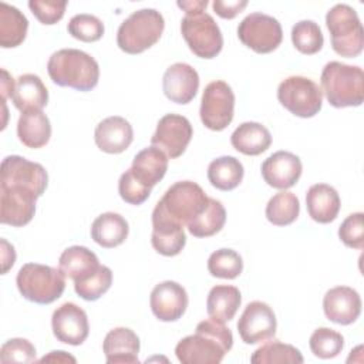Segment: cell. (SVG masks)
<instances>
[{"label":"cell","mask_w":364,"mask_h":364,"mask_svg":"<svg viewBox=\"0 0 364 364\" xmlns=\"http://www.w3.org/2000/svg\"><path fill=\"white\" fill-rule=\"evenodd\" d=\"M11 101L20 112L41 111L48 102V90L36 74H21L16 80Z\"/></svg>","instance_id":"cell-25"},{"label":"cell","mask_w":364,"mask_h":364,"mask_svg":"<svg viewBox=\"0 0 364 364\" xmlns=\"http://www.w3.org/2000/svg\"><path fill=\"white\" fill-rule=\"evenodd\" d=\"M0 361L3 364L34 363L36 347L27 338H21V337L10 338L0 348Z\"/></svg>","instance_id":"cell-42"},{"label":"cell","mask_w":364,"mask_h":364,"mask_svg":"<svg viewBox=\"0 0 364 364\" xmlns=\"http://www.w3.org/2000/svg\"><path fill=\"white\" fill-rule=\"evenodd\" d=\"M300 213L299 198L287 191L273 195L266 205V218L274 226H287L293 223Z\"/></svg>","instance_id":"cell-35"},{"label":"cell","mask_w":364,"mask_h":364,"mask_svg":"<svg viewBox=\"0 0 364 364\" xmlns=\"http://www.w3.org/2000/svg\"><path fill=\"white\" fill-rule=\"evenodd\" d=\"M306 206L309 216L317 223L333 222L341 206L338 192L327 183H314L306 193Z\"/></svg>","instance_id":"cell-24"},{"label":"cell","mask_w":364,"mask_h":364,"mask_svg":"<svg viewBox=\"0 0 364 364\" xmlns=\"http://www.w3.org/2000/svg\"><path fill=\"white\" fill-rule=\"evenodd\" d=\"M340 240L351 249L364 247V215L355 212L348 215L338 228Z\"/></svg>","instance_id":"cell-44"},{"label":"cell","mask_w":364,"mask_h":364,"mask_svg":"<svg viewBox=\"0 0 364 364\" xmlns=\"http://www.w3.org/2000/svg\"><path fill=\"white\" fill-rule=\"evenodd\" d=\"M232 146L243 155L256 156L269 149L272 144L270 131L253 121L242 122L230 135Z\"/></svg>","instance_id":"cell-28"},{"label":"cell","mask_w":364,"mask_h":364,"mask_svg":"<svg viewBox=\"0 0 364 364\" xmlns=\"http://www.w3.org/2000/svg\"><path fill=\"white\" fill-rule=\"evenodd\" d=\"M16 284L26 300L50 304L64 293L65 276L60 269L47 264L26 263L17 273Z\"/></svg>","instance_id":"cell-5"},{"label":"cell","mask_w":364,"mask_h":364,"mask_svg":"<svg viewBox=\"0 0 364 364\" xmlns=\"http://www.w3.org/2000/svg\"><path fill=\"white\" fill-rule=\"evenodd\" d=\"M237 37L255 53L267 54L280 46L283 40V30L277 18L256 11L247 14L239 23Z\"/></svg>","instance_id":"cell-10"},{"label":"cell","mask_w":364,"mask_h":364,"mask_svg":"<svg viewBox=\"0 0 364 364\" xmlns=\"http://www.w3.org/2000/svg\"><path fill=\"white\" fill-rule=\"evenodd\" d=\"M235 94L232 87L216 80L209 82L200 98L199 115L202 124L210 131H223L233 119Z\"/></svg>","instance_id":"cell-11"},{"label":"cell","mask_w":364,"mask_h":364,"mask_svg":"<svg viewBox=\"0 0 364 364\" xmlns=\"http://www.w3.org/2000/svg\"><path fill=\"white\" fill-rule=\"evenodd\" d=\"M141 344L139 337L128 327L109 330L102 343V351L108 364H135Z\"/></svg>","instance_id":"cell-23"},{"label":"cell","mask_w":364,"mask_h":364,"mask_svg":"<svg viewBox=\"0 0 364 364\" xmlns=\"http://www.w3.org/2000/svg\"><path fill=\"white\" fill-rule=\"evenodd\" d=\"M47 71L54 84L82 92L95 88L100 80L97 60L77 48H61L53 53L47 63Z\"/></svg>","instance_id":"cell-2"},{"label":"cell","mask_w":364,"mask_h":364,"mask_svg":"<svg viewBox=\"0 0 364 364\" xmlns=\"http://www.w3.org/2000/svg\"><path fill=\"white\" fill-rule=\"evenodd\" d=\"M100 267L97 255L85 246L74 245L67 247L58 260V269L73 282H80Z\"/></svg>","instance_id":"cell-29"},{"label":"cell","mask_w":364,"mask_h":364,"mask_svg":"<svg viewBox=\"0 0 364 364\" xmlns=\"http://www.w3.org/2000/svg\"><path fill=\"white\" fill-rule=\"evenodd\" d=\"M243 175L245 169L242 162L230 155L219 156L208 166V179L210 185L219 191H232L237 188Z\"/></svg>","instance_id":"cell-33"},{"label":"cell","mask_w":364,"mask_h":364,"mask_svg":"<svg viewBox=\"0 0 364 364\" xmlns=\"http://www.w3.org/2000/svg\"><path fill=\"white\" fill-rule=\"evenodd\" d=\"M38 193L23 185H0V222L21 228L36 213Z\"/></svg>","instance_id":"cell-12"},{"label":"cell","mask_w":364,"mask_h":364,"mask_svg":"<svg viewBox=\"0 0 364 364\" xmlns=\"http://www.w3.org/2000/svg\"><path fill=\"white\" fill-rule=\"evenodd\" d=\"M226 222V210L220 200L209 198L205 210L188 223V230L195 237H209L222 230Z\"/></svg>","instance_id":"cell-34"},{"label":"cell","mask_w":364,"mask_h":364,"mask_svg":"<svg viewBox=\"0 0 364 364\" xmlns=\"http://www.w3.org/2000/svg\"><path fill=\"white\" fill-rule=\"evenodd\" d=\"M152 247L162 256H176L186 245L183 226L171 219L159 206L152 210Z\"/></svg>","instance_id":"cell-18"},{"label":"cell","mask_w":364,"mask_h":364,"mask_svg":"<svg viewBox=\"0 0 364 364\" xmlns=\"http://www.w3.org/2000/svg\"><path fill=\"white\" fill-rule=\"evenodd\" d=\"M311 353L323 360L337 357L344 347V337L328 327H318L313 331L309 340Z\"/></svg>","instance_id":"cell-40"},{"label":"cell","mask_w":364,"mask_h":364,"mask_svg":"<svg viewBox=\"0 0 364 364\" xmlns=\"http://www.w3.org/2000/svg\"><path fill=\"white\" fill-rule=\"evenodd\" d=\"M28 30L27 17L14 6L4 1L0 3V46L3 48H14L20 46Z\"/></svg>","instance_id":"cell-32"},{"label":"cell","mask_w":364,"mask_h":364,"mask_svg":"<svg viewBox=\"0 0 364 364\" xmlns=\"http://www.w3.org/2000/svg\"><path fill=\"white\" fill-rule=\"evenodd\" d=\"M189 299L185 287L173 280L158 283L149 296V306L154 316L161 321L179 320L188 307Z\"/></svg>","instance_id":"cell-17"},{"label":"cell","mask_w":364,"mask_h":364,"mask_svg":"<svg viewBox=\"0 0 364 364\" xmlns=\"http://www.w3.org/2000/svg\"><path fill=\"white\" fill-rule=\"evenodd\" d=\"M162 90L169 101L188 104L199 90V74L186 63H175L164 73Z\"/></svg>","instance_id":"cell-20"},{"label":"cell","mask_w":364,"mask_h":364,"mask_svg":"<svg viewBox=\"0 0 364 364\" xmlns=\"http://www.w3.org/2000/svg\"><path fill=\"white\" fill-rule=\"evenodd\" d=\"M209 196L205 191L192 181H179L171 185L164 196L156 202L171 219L188 226L195 218H198L208 206Z\"/></svg>","instance_id":"cell-7"},{"label":"cell","mask_w":364,"mask_h":364,"mask_svg":"<svg viewBox=\"0 0 364 364\" xmlns=\"http://www.w3.org/2000/svg\"><path fill=\"white\" fill-rule=\"evenodd\" d=\"M291 43L301 54L311 55L323 48L324 37L316 21L300 20L291 28Z\"/></svg>","instance_id":"cell-37"},{"label":"cell","mask_w":364,"mask_h":364,"mask_svg":"<svg viewBox=\"0 0 364 364\" xmlns=\"http://www.w3.org/2000/svg\"><path fill=\"white\" fill-rule=\"evenodd\" d=\"M68 34L84 43L98 41L104 36V23L92 14L80 13L70 18L67 26Z\"/></svg>","instance_id":"cell-41"},{"label":"cell","mask_w":364,"mask_h":364,"mask_svg":"<svg viewBox=\"0 0 364 364\" xmlns=\"http://www.w3.org/2000/svg\"><path fill=\"white\" fill-rule=\"evenodd\" d=\"M303 172L301 161L289 151H277L262 164L264 182L276 189L286 191L297 183Z\"/></svg>","instance_id":"cell-19"},{"label":"cell","mask_w":364,"mask_h":364,"mask_svg":"<svg viewBox=\"0 0 364 364\" xmlns=\"http://www.w3.org/2000/svg\"><path fill=\"white\" fill-rule=\"evenodd\" d=\"M333 50L347 58L358 57L364 47V28L357 11L344 3L334 4L326 14Z\"/></svg>","instance_id":"cell-6"},{"label":"cell","mask_w":364,"mask_h":364,"mask_svg":"<svg viewBox=\"0 0 364 364\" xmlns=\"http://www.w3.org/2000/svg\"><path fill=\"white\" fill-rule=\"evenodd\" d=\"M0 185H23L41 196L48 183L47 171L41 164L31 162L20 155H9L1 162Z\"/></svg>","instance_id":"cell-15"},{"label":"cell","mask_w":364,"mask_h":364,"mask_svg":"<svg viewBox=\"0 0 364 364\" xmlns=\"http://www.w3.org/2000/svg\"><path fill=\"white\" fill-rule=\"evenodd\" d=\"M181 33L196 57L210 60L222 51V31L215 18L206 11L185 13L181 21Z\"/></svg>","instance_id":"cell-8"},{"label":"cell","mask_w":364,"mask_h":364,"mask_svg":"<svg viewBox=\"0 0 364 364\" xmlns=\"http://www.w3.org/2000/svg\"><path fill=\"white\" fill-rule=\"evenodd\" d=\"M323 310L330 321L348 326L361 314V297L353 287L337 286L324 294Z\"/></svg>","instance_id":"cell-21"},{"label":"cell","mask_w":364,"mask_h":364,"mask_svg":"<svg viewBox=\"0 0 364 364\" xmlns=\"http://www.w3.org/2000/svg\"><path fill=\"white\" fill-rule=\"evenodd\" d=\"M233 346V334L225 323L206 318L198 323L195 334L183 337L175 347L182 364H219Z\"/></svg>","instance_id":"cell-1"},{"label":"cell","mask_w":364,"mask_h":364,"mask_svg":"<svg viewBox=\"0 0 364 364\" xmlns=\"http://www.w3.org/2000/svg\"><path fill=\"white\" fill-rule=\"evenodd\" d=\"M304 358L299 348L280 341H269L260 346L250 357L253 364H300Z\"/></svg>","instance_id":"cell-36"},{"label":"cell","mask_w":364,"mask_h":364,"mask_svg":"<svg viewBox=\"0 0 364 364\" xmlns=\"http://www.w3.org/2000/svg\"><path fill=\"white\" fill-rule=\"evenodd\" d=\"M51 328L58 341L70 346H81L90 333L87 313L78 304L67 301L54 310Z\"/></svg>","instance_id":"cell-16"},{"label":"cell","mask_w":364,"mask_h":364,"mask_svg":"<svg viewBox=\"0 0 364 364\" xmlns=\"http://www.w3.org/2000/svg\"><path fill=\"white\" fill-rule=\"evenodd\" d=\"M179 9L185 10V13H195V11H205L208 7V0H188V1H178Z\"/></svg>","instance_id":"cell-50"},{"label":"cell","mask_w":364,"mask_h":364,"mask_svg":"<svg viewBox=\"0 0 364 364\" xmlns=\"http://www.w3.org/2000/svg\"><path fill=\"white\" fill-rule=\"evenodd\" d=\"M168 156L166 154L151 145L139 151L131 165V171L135 178L148 188H154L166 173Z\"/></svg>","instance_id":"cell-26"},{"label":"cell","mask_w":364,"mask_h":364,"mask_svg":"<svg viewBox=\"0 0 364 364\" xmlns=\"http://www.w3.org/2000/svg\"><path fill=\"white\" fill-rule=\"evenodd\" d=\"M17 136L27 148H41L48 144L51 136V124L43 111L21 112L17 121Z\"/></svg>","instance_id":"cell-30"},{"label":"cell","mask_w":364,"mask_h":364,"mask_svg":"<svg viewBox=\"0 0 364 364\" xmlns=\"http://www.w3.org/2000/svg\"><path fill=\"white\" fill-rule=\"evenodd\" d=\"M129 233L128 222L115 212H105L97 216L91 225L92 240L105 249H112L125 242Z\"/></svg>","instance_id":"cell-27"},{"label":"cell","mask_w":364,"mask_h":364,"mask_svg":"<svg viewBox=\"0 0 364 364\" xmlns=\"http://www.w3.org/2000/svg\"><path fill=\"white\" fill-rule=\"evenodd\" d=\"M65 0H30L28 9L34 17L46 26L58 23L65 13Z\"/></svg>","instance_id":"cell-45"},{"label":"cell","mask_w":364,"mask_h":364,"mask_svg":"<svg viewBox=\"0 0 364 364\" xmlns=\"http://www.w3.org/2000/svg\"><path fill=\"white\" fill-rule=\"evenodd\" d=\"M236 327L243 343L260 344L274 337L277 320L267 303L255 300L245 307Z\"/></svg>","instance_id":"cell-13"},{"label":"cell","mask_w":364,"mask_h":364,"mask_svg":"<svg viewBox=\"0 0 364 364\" xmlns=\"http://www.w3.org/2000/svg\"><path fill=\"white\" fill-rule=\"evenodd\" d=\"M242 296L237 287L230 284H218L209 290L206 299L208 316L216 321H230L240 307Z\"/></svg>","instance_id":"cell-31"},{"label":"cell","mask_w":364,"mask_h":364,"mask_svg":"<svg viewBox=\"0 0 364 364\" xmlns=\"http://www.w3.org/2000/svg\"><path fill=\"white\" fill-rule=\"evenodd\" d=\"M277 100L293 115L311 118L321 109L323 92L311 78L290 75L279 84Z\"/></svg>","instance_id":"cell-9"},{"label":"cell","mask_w":364,"mask_h":364,"mask_svg":"<svg viewBox=\"0 0 364 364\" xmlns=\"http://www.w3.org/2000/svg\"><path fill=\"white\" fill-rule=\"evenodd\" d=\"M192 135L193 129L186 117L166 114L158 121L156 129L151 136V144L162 149L168 158L175 159L186 151Z\"/></svg>","instance_id":"cell-14"},{"label":"cell","mask_w":364,"mask_h":364,"mask_svg":"<svg viewBox=\"0 0 364 364\" xmlns=\"http://www.w3.org/2000/svg\"><path fill=\"white\" fill-rule=\"evenodd\" d=\"M134 139L132 125L119 115L107 117L98 122L94 131L97 146L107 154H121Z\"/></svg>","instance_id":"cell-22"},{"label":"cell","mask_w":364,"mask_h":364,"mask_svg":"<svg viewBox=\"0 0 364 364\" xmlns=\"http://www.w3.org/2000/svg\"><path fill=\"white\" fill-rule=\"evenodd\" d=\"M14 85H16V81L14 78L7 73V70L1 68V101L3 104H6V100L7 97H11L13 91H14Z\"/></svg>","instance_id":"cell-49"},{"label":"cell","mask_w":364,"mask_h":364,"mask_svg":"<svg viewBox=\"0 0 364 364\" xmlns=\"http://www.w3.org/2000/svg\"><path fill=\"white\" fill-rule=\"evenodd\" d=\"M321 92L334 108L358 107L364 101V73L358 65L330 61L323 67Z\"/></svg>","instance_id":"cell-3"},{"label":"cell","mask_w":364,"mask_h":364,"mask_svg":"<svg viewBox=\"0 0 364 364\" xmlns=\"http://www.w3.org/2000/svg\"><path fill=\"white\" fill-rule=\"evenodd\" d=\"M164 28L165 20L158 10L132 11L118 27L117 46L127 54H139L159 41Z\"/></svg>","instance_id":"cell-4"},{"label":"cell","mask_w":364,"mask_h":364,"mask_svg":"<svg viewBox=\"0 0 364 364\" xmlns=\"http://www.w3.org/2000/svg\"><path fill=\"white\" fill-rule=\"evenodd\" d=\"M38 363H77L75 357H73L71 354L63 351V350H57V351H51L47 355L41 357L38 360Z\"/></svg>","instance_id":"cell-48"},{"label":"cell","mask_w":364,"mask_h":364,"mask_svg":"<svg viewBox=\"0 0 364 364\" xmlns=\"http://www.w3.org/2000/svg\"><path fill=\"white\" fill-rule=\"evenodd\" d=\"M208 272L219 279H236L243 272L242 256L233 249H219L208 259Z\"/></svg>","instance_id":"cell-38"},{"label":"cell","mask_w":364,"mask_h":364,"mask_svg":"<svg viewBox=\"0 0 364 364\" xmlns=\"http://www.w3.org/2000/svg\"><path fill=\"white\" fill-rule=\"evenodd\" d=\"M111 284H112L111 269L108 266L100 264V267L90 276H87L80 282H74V290L81 299L87 301H95L109 290Z\"/></svg>","instance_id":"cell-39"},{"label":"cell","mask_w":364,"mask_h":364,"mask_svg":"<svg viewBox=\"0 0 364 364\" xmlns=\"http://www.w3.org/2000/svg\"><path fill=\"white\" fill-rule=\"evenodd\" d=\"M247 6V0H233V1H226V0H215L212 3L213 11L222 17V18H235L245 7Z\"/></svg>","instance_id":"cell-46"},{"label":"cell","mask_w":364,"mask_h":364,"mask_svg":"<svg viewBox=\"0 0 364 364\" xmlns=\"http://www.w3.org/2000/svg\"><path fill=\"white\" fill-rule=\"evenodd\" d=\"M151 189L152 188H148L145 186L144 183H141L135 175L132 173L131 168L127 169L119 181H118V192H119V196L122 198V200H125L127 203L129 205H141L144 203L149 195H151Z\"/></svg>","instance_id":"cell-43"},{"label":"cell","mask_w":364,"mask_h":364,"mask_svg":"<svg viewBox=\"0 0 364 364\" xmlns=\"http://www.w3.org/2000/svg\"><path fill=\"white\" fill-rule=\"evenodd\" d=\"M1 262H3L1 274H6L9 272V269L13 267V264L16 262L14 247L6 239H1Z\"/></svg>","instance_id":"cell-47"}]
</instances>
